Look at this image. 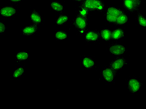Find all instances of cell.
Segmentation results:
<instances>
[{"mask_svg": "<svg viewBox=\"0 0 146 109\" xmlns=\"http://www.w3.org/2000/svg\"><path fill=\"white\" fill-rule=\"evenodd\" d=\"M136 23L139 26H141L143 29H146V18L141 14L140 11H138L136 15Z\"/></svg>", "mask_w": 146, "mask_h": 109, "instance_id": "22", "label": "cell"}, {"mask_svg": "<svg viewBox=\"0 0 146 109\" xmlns=\"http://www.w3.org/2000/svg\"><path fill=\"white\" fill-rule=\"evenodd\" d=\"M79 5L83 6L89 11L96 10L104 11L106 6L104 0H83Z\"/></svg>", "mask_w": 146, "mask_h": 109, "instance_id": "3", "label": "cell"}, {"mask_svg": "<svg viewBox=\"0 0 146 109\" xmlns=\"http://www.w3.org/2000/svg\"><path fill=\"white\" fill-rule=\"evenodd\" d=\"M6 29H7V28H6L5 21L1 20V21H0V34L1 35L4 34L6 31Z\"/></svg>", "mask_w": 146, "mask_h": 109, "instance_id": "24", "label": "cell"}, {"mask_svg": "<svg viewBox=\"0 0 146 109\" xmlns=\"http://www.w3.org/2000/svg\"><path fill=\"white\" fill-rule=\"evenodd\" d=\"M76 12L79 13V15L86 16V17H88V18H89V13H90V11L88 10L87 9L85 8L84 7H83V6H82L81 5H79L77 8V9H76Z\"/></svg>", "mask_w": 146, "mask_h": 109, "instance_id": "23", "label": "cell"}, {"mask_svg": "<svg viewBox=\"0 0 146 109\" xmlns=\"http://www.w3.org/2000/svg\"><path fill=\"white\" fill-rule=\"evenodd\" d=\"M71 24L74 26L79 34H84L89 28V18L82 16L77 12H75V16L72 19Z\"/></svg>", "mask_w": 146, "mask_h": 109, "instance_id": "1", "label": "cell"}, {"mask_svg": "<svg viewBox=\"0 0 146 109\" xmlns=\"http://www.w3.org/2000/svg\"><path fill=\"white\" fill-rule=\"evenodd\" d=\"M19 8L16 6H4L0 8V15L6 19H12L18 14Z\"/></svg>", "mask_w": 146, "mask_h": 109, "instance_id": "8", "label": "cell"}, {"mask_svg": "<svg viewBox=\"0 0 146 109\" xmlns=\"http://www.w3.org/2000/svg\"><path fill=\"white\" fill-rule=\"evenodd\" d=\"M30 21L31 24L40 26L44 22V19L38 11L36 9H31L30 11Z\"/></svg>", "mask_w": 146, "mask_h": 109, "instance_id": "13", "label": "cell"}, {"mask_svg": "<svg viewBox=\"0 0 146 109\" xmlns=\"http://www.w3.org/2000/svg\"><path fill=\"white\" fill-rule=\"evenodd\" d=\"M80 68L82 71L92 69H100L101 67L96 65L94 58L89 55H82L80 57Z\"/></svg>", "mask_w": 146, "mask_h": 109, "instance_id": "6", "label": "cell"}, {"mask_svg": "<svg viewBox=\"0 0 146 109\" xmlns=\"http://www.w3.org/2000/svg\"><path fill=\"white\" fill-rule=\"evenodd\" d=\"M9 2H11L12 3H14V4H16V3H18L19 2L22 1L23 0H8Z\"/></svg>", "mask_w": 146, "mask_h": 109, "instance_id": "25", "label": "cell"}, {"mask_svg": "<svg viewBox=\"0 0 146 109\" xmlns=\"http://www.w3.org/2000/svg\"><path fill=\"white\" fill-rule=\"evenodd\" d=\"M39 32V26L31 24L28 26H23V27L21 28L19 33H20V34L22 36H30L37 34H38Z\"/></svg>", "mask_w": 146, "mask_h": 109, "instance_id": "12", "label": "cell"}, {"mask_svg": "<svg viewBox=\"0 0 146 109\" xmlns=\"http://www.w3.org/2000/svg\"><path fill=\"white\" fill-rule=\"evenodd\" d=\"M129 22H130V19H129L128 13L125 11L117 16L114 25L115 26H120L121 27L122 26L128 24Z\"/></svg>", "mask_w": 146, "mask_h": 109, "instance_id": "17", "label": "cell"}, {"mask_svg": "<svg viewBox=\"0 0 146 109\" xmlns=\"http://www.w3.org/2000/svg\"><path fill=\"white\" fill-rule=\"evenodd\" d=\"M101 39L106 42H109L112 40V31L110 28L106 26L101 27L99 29Z\"/></svg>", "mask_w": 146, "mask_h": 109, "instance_id": "19", "label": "cell"}, {"mask_svg": "<svg viewBox=\"0 0 146 109\" xmlns=\"http://www.w3.org/2000/svg\"><path fill=\"white\" fill-rule=\"evenodd\" d=\"M25 73V67L24 65L19 64L17 65L14 70H13L10 74V78L12 80L19 81L23 77Z\"/></svg>", "mask_w": 146, "mask_h": 109, "instance_id": "14", "label": "cell"}, {"mask_svg": "<svg viewBox=\"0 0 146 109\" xmlns=\"http://www.w3.org/2000/svg\"><path fill=\"white\" fill-rule=\"evenodd\" d=\"M72 1L78 2V3H81L82 1H83V0H72Z\"/></svg>", "mask_w": 146, "mask_h": 109, "instance_id": "26", "label": "cell"}, {"mask_svg": "<svg viewBox=\"0 0 146 109\" xmlns=\"http://www.w3.org/2000/svg\"><path fill=\"white\" fill-rule=\"evenodd\" d=\"M145 14H146V9H145Z\"/></svg>", "mask_w": 146, "mask_h": 109, "instance_id": "27", "label": "cell"}, {"mask_svg": "<svg viewBox=\"0 0 146 109\" xmlns=\"http://www.w3.org/2000/svg\"><path fill=\"white\" fill-rule=\"evenodd\" d=\"M84 38L87 43H97L101 39L99 31L90 29H88L84 33Z\"/></svg>", "mask_w": 146, "mask_h": 109, "instance_id": "11", "label": "cell"}, {"mask_svg": "<svg viewBox=\"0 0 146 109\" xmlns=\"http://www.w3.org/2000/svg\"><path fill=\"white\" fill-rule=\"evenodd\" d=\"M69 20V16L67 14H58L55 17V24L58 26H63L66 24Z\"/></svg>", "mask_w": 146, "mask_h": 109, "instance_id": "20", "label": "cell"}, {"mask_svg": "<svg viewBox=\"0 0 146 109\" xmlns=\"http://www.w3.org/2000/svg\"><path fill=\"white\" fill-rule=\"evenodd\" d=\"M124 29L120 26H116L112 31V40L115 42L122 41L124 38Z\"/></svg>", "mask_w": 146, "mask_h": 109, "instance_id": "16", "label": "cell"}, {"mask_svg": "<svg viewBox=\"0 0 146 109\" xmlns=\"http://www.w3.org/2000/svg\"><path fill=\"white\" fill-rule=\"evenodd\" d=\"M129 64V61L125 57L120 56L116 57L113 61L109 64V66L111 67L115 72H118L123 69Z\"/></svg>", "mask_w": 146, "mask_h": 109, "instance_id": "10", "label": "cell"}, {"mask_svg": "<svg viewBox=\"0 0 146 109\" xmlns=\"http://www.w3.org/2000/svg\"><path fill=\"white\" fill-rule=\"evenodd\" d=\"M109 53L115 57H120L124 55L128 51V49L120 42H115L108 46Z\"/></svg>", "mask_w": 146, "mask_h": 109, "instance_id": "7", "label": "cell"}, {"mask_svg": "<svg viewBox=\"0 0 146 109\" xmlns=\"http://www.w3.org/2000/svg\"><path fill=\"white\" fill-rule=\"evenodd\" d=\"M145 65H146V61H145Z\"/></svg>", "mask_w": 146, "mask_h": 109, "instance_id": "28", "label": "cell"}, {"mask_svg": "<svg viewBox=\"0 0 146 109\" xmlns=\"http://www.w3.org/2000/svg\"><path fill=\"white\" fill-rule=\"evenodd\" d=\"M125 11L123 8L115 6H106L104 11L105 21L109 24H115L117 16Z\"/></svg>", "mask_w": 146, "mask_h": 109, "instance_id": "2", "label": "cell"}, {"mask_svg": "<svg viewBox=\"0 0 146 109\" xmlns=\"http://www.w3.org/2000/svg\"><path fill=\"white\" fill-rule=\"evenodd\" d=\"M30 58V53L27 51H19L16 52L15 61L16 64H21L22 62L28 61Z\"/></svg>", "mask_w": 146, "mask_h": 109, "instance_id": "15", "label": "cell"}, {"mask_svg": "<svg viewBox=\"0 0 146 109\" xmlns=\"http://www.w3.org/2000/svg\"><path fill=\"white\" fill-rule=\"evenodd\" d=\"M54 38L58 41H68L70 38V36L68 31L59 30L55 32Z\"/></svg>", "mask_w": 146, "mask_h": 109, "instance_id": "21", "label": "cell"}, {"mask_svg": "<svg viewBox=\"0 0 146 109\" xmlns=\"http://www.w3.org/2000/svg\"><path fill=\"white\" fill-rule=\"evenodd\" d=\"M49 6H50L52 10L58 13V14L64 13V6L59 0H53V1H51L49 3Z\"/></svg>", "mask_w": 146, "mask_h": 109, "instance_id": "18", "label": "cell"}, {"mask_svg": "<svg viewBox=\"0 0 146 109\" xmlns=\"http://www.w3.org/2000/svg\"><path fill=\"white\" fill-rule=\"evenodd\" d=\"M101 77L106 84H112L115 82V77L117 72L109 65L104 66L100 68Z\"/></svg>", "mask_w": 146, "mask_h": 109, "instance_id": "4", "label": "cell"}, {"mask_svg": "<svg viewBox=\"0 0 146 109\" xmlns=\"http://www.w3.org/2000/svg\"><path fill=\"white\" fill-rule=\"evenodd\" d=\"M144 0H121L122 8L128 13L139 11Z\"/></svg>", "mask_w": 146, "mask_h": 109, "instance_id": "5", "label": "cell"}, {"mask_svg": "<svg viewBox=\"0 0 146 109\" xmlns=\"http://www.w3.org/2000/svg\"><path fill=\"white\" fill-rule=\"evenodd\" d=\"M126 85L129 92L132 95H135L141 91L142 87V83L138 80L137 77H132L128 79Z\"/></svg>", "mask_w": 146, "mask_h": 109, "instance_id": "9", "label": "cell"}]
</instances>
